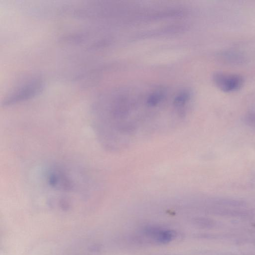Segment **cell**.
<instances>
[{"instance_id":"6da1fadb","label":"cell","mask_w":255,"mask_h":255,"mask_svg":"<svg viewBox=\"0 0 255 255\" xmlns=\"http://www.w3.org/2000/svg\"><path fill=\"white\" fill-rule=\"evenodd\" d=\"M67 169L56 166L50 168L46 173L47 185L52 190L60 192H72L75 184L73 176Z\"/></svg>"},{"instance_id":"7a4b0ae2","label":"cell","mask_w":255,"mask_h":255,"mask_svg":"<svg viewBox=\"0 0 255 255\" xmlns=\"http://www.w3.org/2000/svg\"><path fill=\"white\" fill-rule=\"evenodd\" d=\"M43 89L42 81L36 80L29 82L6 97L2 103L3 106H9L24 101L38 95Z\"/></svg>"},{"instance_id":"3957f363","label":"cell","mask_w":255,"mask_h":255,"mask_svg":"<svg viewBox=\"0 0 255 255\" xmlns=\"http://www.w3.org/2000/svg\"><path fill=\"white\" fill-rule=\"evenodd\" d=\"M213 81L218 88L225 92L238 90L244 82L243 77L238 74L222 72L215 73Z\"/></svg>"},{"instance_id":"277c9868","label":"cell","mask_w":255,"mask_h":255,"mask_svg":"<svg viewBox=\"0 0 255 255\" xmlns=\"http://www.w3.org/2000/svg\"><path fill=\"white\" fill-rule=\"evenodd\" d=\"M146 231L151 237L160 243L168 242L173 237V233L168 230L151 228Z\"/></svg>"},{"instance_id":"5b68a950","label":"cell","mask_w":255,"mask_h":255,"mask_svg":"<svg viewBox=\"0 0 255 255\" xmlns=\"http://www.w3.org/2000/svg\"><path fill=\"white\" fill-rule=\"evenodd\" d=\"M189 98V95L188 92L183 91L180 93L175 98L174 104L175 106L181 107L184 105Z\"/></svg>"},{"instance_id":"8992f818","label":"cell","mask_w":255,"mask_h":255,"mask_svg":"<svg viewBox=\"0 0 255 255\" xmlns=\"http://www.w3.org/2000/svg\"><path fill=\"white\" fill-rule=\"evenodd\" d=\"M163 95L159 92H156L150 95L147 100V103L150 106L156 105L163 99Z\"/></svg>"}]
</instances>
